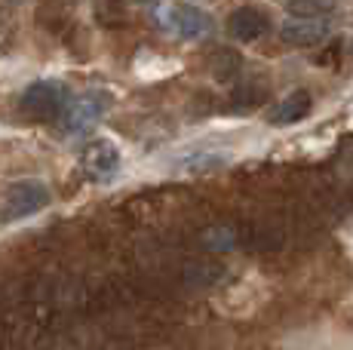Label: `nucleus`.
Wrapping results in <instances>:
<instances>
[{
	"label": "nucleus",
	"instance_id": "1",
	"mask_svg": "<svg viewBox=\"0 0 353 350\" xmlns=\"http://www.w3.org/2000/svg\"><path fill=\"white\" fill-rule=\"evenodd\" d=\"M50 206V187L40 178H25L16 181L10 191L0 200V225H10V221H22L37 215L40 209Z\"/></svg>",
	"mask_w": 353,
	"mask_h": 350
},
{
	"label": "nucleus",
	"instance_id": "2",
	"mask_svg": "<svg viewBox=\"0 0 353 350\" xmlns=\"http://www.w3.org/2000/svg\"><path fill=\"white\" fill-rule=\"evenodd\" d=\"M71 92L62 83H31L19 99V111L31 120H56L65 114Z\"/></svg>",
	"mask_w": 353,
	"mask_h": 350
},
{
	"label": "nucleus",
	"instance_id": "3",
	"mask_svg": "<svg viewBox=\"0 0 353 350\" xmlns=\"http://www.w3.org/2000/svg\"><path fill=\"white\" fill-rule=\"evenodd\" d=\"M108 105H111V99H108L105 92L92 90V92H86V96L71 99L68 107H65V114L59 120H62L65 132H71V136H83V132H90L92 126L105 117Z\"/></svg>",
	"mask_w": 353,
	"mask_h": 350
},
{
	"label": "nucleus",
	"instance_id": "4",
	"mask_svg": "<svg viewBox=\"0 0 353 350\" xmlns=\"http://www.w3.org/2000/svg\"><path fill=\"white\" fill-rule=\"evenodd\" d=\"M268 31H270V16L261 6L246 3V6H236L228 16V34L240 40V43H255V40L268 37Z\"/></svg>",
	"mask_w": 353,
	"mask_h": 350
},
{
	"label": "nucleus",
	"instance_id": "5",
	"mask_svg": "<svg viewBox=\"0 0 353 350\" xmlns=\"http://www.w3.org/2000/svg\"><path fill=\"white\" fill-rule=\"evenodd\" d=\"M80 166H83L86 178L111 181L114 175L120 172V151H117V145H111V141H92V145L83 151Z\"/></svg>",
	"mask_w": 353,
	"mask_h": 350
},
{
	"label": "nucleus",
	"instance_id": "6",
	"mask_svg": "<svg viewBox=\"0 0 353 350\" xmlns=\"http://www.w3.org/2000/svg\"><path fill=\"white\" fill-rule=\"evenodd\" d=\"M310 107H314L310 92L307 90H295L292 96H286L280 105L274 107V111L268 114V123L270 126H292V123H298V120L307 117Z\"/></svg>",
	"mask_w": 353,
	"mask_h": 350
},
{
	"label": "nucleus",
	"instance_id": "7",
	"mask_svg": "<svg viewBox=\"0 0 353 350\" xmlns=\"http://www.w3.org/2000/svg\"><path fill=\"white\" fill-rule=\"evenodd\" d=\"M172 28L179 31L181 37H203L209 28H212V22H209V16L200 10V6L179 3V6H172Z\"/></svg>",
	"mask_w": 353,
	"mask_h": 350
},
{
	"label": "nucleus",
	"instance_id": "8",
	"mask_svg": "<svg viewBox=\"0 0 353 350\" xmlns=\"http://www.w3.org/2000/svg\"><path fill=\"white\" fill-rule=\"evenodd\" d=\"M325 37V25L310 19V22H289L283 28V43L289 46H314Z\"/></svg>",
	"mask_w": 353,
	"mask_h": 350
},
{
	"label": "nucleus",
	"instance_id": "9",
	"mask_svg": "<svg viewBox=\"0 0 353 350\" xmlns=\"http://www.w3.org/2000/svg\"><path fill=\"white\" fill-rule=\"evenodd\" d=\"M289 12L304 16V19H316L325 12V3L323 0H289Z\"/></svg>",
	"mask_w": 353,
	"mask_h": 350
}]
</instances>
